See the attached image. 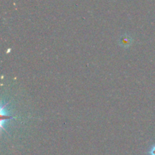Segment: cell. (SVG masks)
<instances>
[{"mask_svg": "<svg viewBox=\"0 0 155 155\" xmlns=\"http://www.w3.org/2000/svg\"><path fill=\"white\" fill-rule=\"evenodd\" d=\"M120 45H122V46L128 47L130 46V44L132 43V39H130V37H129L128 36H124L120 39Z\"/></svg>", "mask_w": 155, "mask_h": 155, "instance_id": "obj_1", "label": "cell"}, {"mask_svg": "<svg viewBox=\"0 0 155 155\" xmlns=\"http://www.w3.org/2000/svg\"><path fill=\"white\" fill-rule=\"evenodd\" d=\"M149 155H155V145L151 148V149L149 151Z\"/></svg>", "mask_w": 155, "mask_h": 155, "instance_id": "obj_2", "label": "cell"}]
</instances>
